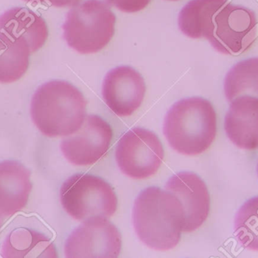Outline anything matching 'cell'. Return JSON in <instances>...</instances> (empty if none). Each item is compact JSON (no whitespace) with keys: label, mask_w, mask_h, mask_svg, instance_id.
<instances>
[{"label":"cell","mask_w":258,"mask_h":258,"mask_svg":"<svg viewBox=\"0 0 258 258\" xmlns=\"http://www.w3.org/2000/svg\"><path fill=\"white\" fill-rule=\"evenodd\" d=\"M132 216L138 238L149 248L167 251L180 242L184 210L171 192L158 187L144 189L135 200Z\"/></svg>","instance_id":"obj_1"},{"label":"cell","mask_w":258,"mask_h":258,"mask_svg":"<svg viewBox=\"0 0 258 258\" xmlns=\"http://www.w3.org/2000/svg\"><path fill=\"white\" fill-rule=\"evenodd\" d=\"M87 101L71 83L51 80L38 88L32 98L30 114L39 131L48 137L76 133L86 118Z\"/></svg>","instance_id":"obj_2"},{"label":"cell","mask_w":258,"mask_h":258,"mask_svg":"<svg viewBox=\"0 0 258 258\" xmlns=\"http://www.w3.org/2000/svg\"><path fill=\"white\" fill-rule=\"evenodd\" d=\"M163 131L171 148L180 154H202L216 137V112L212 103L205 98L180 100L167 113Z\"/></svg>","instance_id":"obj_3"},{"label":"cell","mask_w":258,"mask_h":258,"mask_svg":"<svg viewBox=\"0 0 258 258\" xmlns=\"http://www.w3.org/2000/svg\"><path fill=\"white\" fill-rule=\"evenodd\" d=\"M116 18L102 0H86L74 6L63 25V38L80 54L102 50L113 38Z\"/></svg>","instance_id":"obj_4"},{"label":"cell","mask_w":258,"mask_h":258,"mask_svg":"<svg viewBox=\"0 0 258 258\" xmlns=\"http://www.w3.org/2000/svg\"><path fill=\"white\" fill-rule=\"evenodd\" d=\"M60 199L65 212L77 221L110 218L117 210L113 188L92 174H78L68 178L60 188Z\"/></svg>","instance_id":"obj_5"},{"label":"cell","mask_w":258,"mask_h":258,"mask_svg":"<svg viewBox=\"0 0 258 258\" xmlns=\"http://www.w3.org/2000/svg\"><path fill=\"white\" fill-rule=\"evenodd\" d=\"M162 142L153 132L140 127L131 129L118 142L116 160L122 173L135 180L154 175L163 162Z\"/></svg>","instance_id":"obj_6"},{"label":"cell","mask_w":258,"mask_h":258,"mask_svg":"<svg viewBox=\"0 0 258 258\" xmlns=\"http://www.w3.org/2000/svg\"><path fill=\"white\" fill-rule=\"evenodd\" d=\"M213 34L209 42L219 53L239 55L246 51L256 39L257 22L252 11L227 3L215 15Z\"/></svg>","instance_id":"obj_7"},{"label":"cell","mask_w":258,"mask_h":258,"mask_svg":"<svg viewBox=\"0 0 258 258\" xmlns=\"http://www.w3.org/2000/svg\"><path fill=\"white\" fill-rule=\"evenodd\" d=\"M122 248L118 229L105 218L84 221L67 239L65 256L70 258L117 257Z\"/></svg>","instance_id":"obj_8"},{"label":"cell","mask_w":258,"mask_h":258,"mask_svg":"<svg viewBox=\"0 0 258 258\" xmlns=\"http://www.w3.org/2000/svg\"><path fill=\"white\" fill-rule=\"evenodd\" d=\"M113 130L98 115H89L76 133L62 140L60 149L65 159L77 166H89L99 161L110 148Z\"/></svg>","instance_id":"obj_9"},{"label":"cell","mask_w":258,"mask_h":258,"mask_svg":"<svg viewBox=\"0 0 258 258\" xmlns=\"http://www.w3.org/2000/svg\"><path fill=\"white\" fill-rule=\"evenodd\" d=\"M145 92L144 78L132 67L119 66L110 70L103 82L104 101L119 117L131 116L138 110Z\"/></svg>","instance_id":"obj_10"},{"label":"cell","mask_w":258,"mask_h":258,"mask_svg":"<svg viewBox=\"0 0 258 258\" xmlns=\"http://www.w3.org/2000/svg\"><path fill=\"white\" fill-rule=\"evenodd\" d=\"M165 189L175 195L183 205V231L190 233L198 230L210 212V195L205 182L194 173L180 172L168 180Z\"/></svg>","instance_id":"obj_11"},{"label":"cell","mask_w":258,"mask_h":258,"mask_svg":"<svg viewBox=\"0 0 258 258\" xmlns=\"http://www.w3.org/2000/svg\"><path fill=\"white\" fill-rule=\"evenodd\" d=\"M232 142L242 149L258 148V98L242 95L232 101L224 123Z\"/></svg>","instance_id":"obj_12"},{"label":"cell","mask_w":258,"mask_h":258,"mask_svg":"<svg viewBox=\"0 0 258 258\" xmlns=\"http://www.w3.org/2000/svg\"><path fill=\"white\" fill-rule=\"evenodd\" d=\"M30 170L16 161L0 162V215L12 216L27 205L32 190Z\"/></svg>","instance_id":"obj_13"},{"label":"cell","mask_w":258,"mask_h":258,"mask_svg":"<svg viewBox=\"0 0 258 258\" xmlns=\"http://www.w3.org/2000/svg\"><path fill=\"white\" fill-rule=\"evenodd\" d=\"M0 33L27 44L30 53L43 46L48 36L45 20L30 9L17 7L0 16Z\"/></svg>","instance_id":"obj_14"},{"label":"cell","mask_w":258,"mask_h":258,"mask_svg":"<svg viewBox=\"0 0 258 258\" xmlns=\"http://www.w3.org/2000/svg\"><path fill=\"white\" fill-rule=\"evenodd\" d=\"M228 0H191L180 11L178 26L182 33L192 39L206 38L213 34L215 15Z\"/></svg>","instance_id":"obj_15"},{"label":"cell","mask_w":258,"mask_h":258,"mask_svg":"<svg viewBox=\"0 0 258 258\" xmlns=\"http://www.w3.org/2000/svg\"><path fill=\"white\" fill-rule=\"evenodd\" d=\"M6 258L57 257L55 247L42 233L26 228L13 230L6 237L1 248Z\"/></svg>","instance_id":"obj_16"},{"label":"cell","mask_w":258,"mask_h":258,"mask_svg":"<svg viewBox=\"0 0 258 258\" xmlns=\"http://www.w3.org/2000/svg\"><path fill=\"white\" fill-rule=\"evenodd\" d=\"M30 48L21 40L0 33V83L20 80L28 69Z\"/></svg>","instance_id":"obj_17"},{"label":"cell","mask_w":258,"mask_h":258,"mask_svg":"<svg viewBox=\"0 0 258 258\" xmlns=\"http://www.w3.org/2000/svg\"><path fill=\"white\" fill-rule=\"evenodd\" d=\"M224 92L230 101L239 95L258 97V58L242 61L227 73Z\"/></svg>","instance_id":"obj_18"},{"label":"cell","mask_w":258,"mask_h":258,"mask_svg":"<svg viewBox=\"0 0 258 258\" xmlns=\"http://www.w3.org/2000/svg\"><path fill=\"white\" fill-rule=\"evenodd\" d=\"M234 233L243 248L258 251V196L239 209L235 218Z\"/></svg>","instance_id":"obj_19"},{"label":"cell","mask_w":258,"mask_h":258,"mask_svg":"<svg viewBox=\"0 0 258 258\" xmlns=\"http://www.w3.org/2000/svg\"><path fill=\"white\" fill-rule=\"evenodd\" d=\"M151 0H107V3L126 13H135L145 9Z\"/></svg>","instance_id":"obj_20"},{"label":"cell","mask_w":258,"mask_h":258,"mask_svg":"<svg viewBox=\"0 0 258 258\" xmlns=\"http://www.w3.org/2000/svg\"><path fill=\"white\" fill-rule=\"evenodd\" d=\"M27 3H39L57 8L74 7L81 0H24Z\"/></svg>","instance_id":"obj_21"},{"label":"cell","mask_w":258,"mask_h":258,"mask_svg":"<svg viewBox=\"0 0 258 258\" xmlns=\"http://www.w3.org/2000/svg\"><path fill=\"white\" fill-rule=\"evenodd\" d=\"M3 224V219L2 218L1 215H0V228H1Z\"/></svg>","instance_id":"obj_22"},{"label":"cell","mask_w":258,"mask_h":258,"mask_svg":"<svg viewBox=\"0 0 258 258\" xmlns=\"http://www.w3.org/2000/svg\"><path fill=\"white\" fill-rule=\"evenodd\" d=\"M169 1H177V0H169Z\"/></svg>","instance_id":"obj_23"},{"label":"cell","mask_w":258,"mask_h":258,"mask_svg":"<svg viewBox=\"0 0 258 258\" xmlns=\"http://www.w3.org/2000/svg\"><path fill=\"white\" fill-rule=\"evenodd\" d=\"M257 174H258V164H257Z\"/></svg>","instance_id":"obj_24"}]
</instances>
